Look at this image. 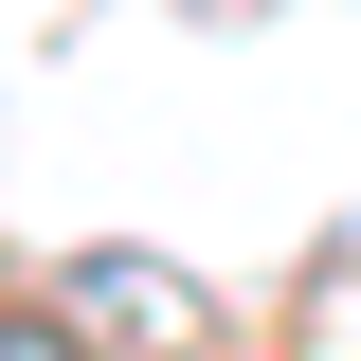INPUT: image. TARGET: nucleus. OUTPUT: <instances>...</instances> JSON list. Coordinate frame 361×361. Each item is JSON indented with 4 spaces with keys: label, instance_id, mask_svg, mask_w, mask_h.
<instances>
[{
    "label": "nucleus",
    "instance_id": "1",
    "mask_svg": "<svg viewBox=\"0 0 361 361\" xmlns=\"http://www.w3.org/2000/svg\"><path fill=\"white\" fill-rule=\"evenodd\" d=\"M0 361H73V325H54V307H18V325H0Z\"/></svg>",
    "mask_w": 361,
    "mask_h": 361
}]
</instances>
